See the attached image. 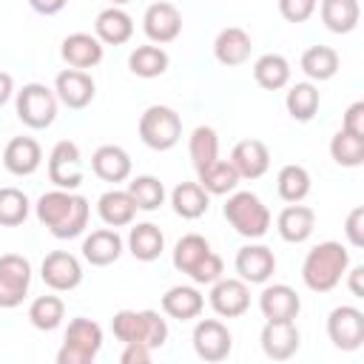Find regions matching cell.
I'll return each mask as SVG.
<instances>
[{"label": "cell", "mask_w": 364, "mask_h": 364, "mask_svg": "<svg viewBox=\"0 0 364 364\" xmlns=\"http://www.w3.org/2000/svg\"><path fill=\"white\" fill-rule=\"evenodd\" d=\"M54 94H57V100L65 108L80 111V108L91 105V100L97 94V85H94V80H91L88 71H82V68H65L54 80Z\"/></svg>", "instance_id": "16"}, {"label": "cell", "mask_w": 364, "mask_h": 364, "mask_svg": "<svg viewBox=\"0 0 364 364\" xmlns=\"http://www.w3.org/2000/svg\"><path fill=\"white\" fill-rule=\"evenodd\" d=\"M327 338L344 353L358 350L364 344V313L353 304L333 307L327 316Z\"/></svg>", "instance_id": "11"}, {"label": "cell", "mask_w": 364, "mask_h": 364, "mask_svg": "<svg viewBox=\"0 0 364 364\" xmlns=\"http://www.w3.org/2000/svg\"><path fill=\"white\" fill-rule=\"evenodd\" d=\"M341 128H344V131H350V134L364 136V102H361V100H355V102H353V105L344 111Z\"/></svg>", "instance_id": "46"}, {"label": "cell", "mask_w": 364, "mask_h": 364, "mask_svg": "<svg viewBox=\"0 0 364 364\" xmlns=\"http://www.w3.org/2000/svg\"><path fill=\"white\" fill-rule=\"evenodd\" d=\"M40 276H43L46 287H51L57 293H68V290L80 287V282H82V264L68 250H51V253H46V259L40 264Z\"/></svg>", "instance_id": "15"}, {"label": "cell", "mask_w": 364, "mask_h": 364, "mask_svg": "<svg viewBox=\"0 0 364 364\" xmlns=\"http://www.w3.org/2000/svg\"><path fill=\"white\" fill-rule=\"evenodd\" d=\"M330 156L341 168H361L364 165V136L350 131H336L330 139Z\"/></svg>", "instance_id": "39"}, {"label": "cell", "mask_w": 364, "mask_h": 364, "mask_svg": "<svg viewBox=\"0 0 364 364\" xmlns=\"http://www.w3.org/2000/svg\"><path fill=\"white\" fill-rule=\"evenodd\" d=\"M31 284V262L20 253H3L0 256V307L11 310L20 307L28 296Z\"/></svg>", "instance_id": "9"}, {"label": "cell", "mask_w": 364, "mask_h": 364, "mask_svg": "<svg viewBox=\"0 0 364 364\" xmlns=\"http://www.w3.org/2000/svg\"><path fill=\"white\" fill-rule=\"evenodd\" d=\"M259 310L267 321H296L301 299L290 284H264V290L259 293Z\"/></svg>", "instance_id": "19"}, {"label": "cell", "mask_w": 364, "mask_h": 364, "mask_svg": "<svg viewBox=\"0 0 364 364\" xmlns=\"http://www.w3.org/2000/svg\"><path fill=\"white\" fill-rule=\"evenodd\" d=\"M102 43L88 31H74L60 43V57L68 63V68H94L102 63Z\"/></svg>", "instance_id": "20"}, {"label": "cell", "mask_w": 364, "mask_h": 364, "mask_svg": "<svg viewBox=\"0 0 364 364\" xmlns=\"http://www.w3.org/2000/svg\"><path fill=\"white\" fill-rule=\"evenodd\" d=\"M65 3H68V0H28V6H31L37 14H46V17L60 14V11L65 9Z\"/></svg>", "instance_id": "49"}, {"label": "cell", "mask_w": 364, "mask_h": 364, "mask_svg": "<svg viewBox=\"0 0 364 364\" xmlns=\"http://www.w3.org/2000/svg\"><path fill=\"white\" fill-rule=\"evenodd\" d=\"M171 65V57L162 46L151 43V46H136L131 54H128V68L131 74L142 77V80H154V77H162Z\"/></svg>", "instance_id": "33"}, {"label": "cell", "mask_w": 364, "mask_h": 364, "mask_svg": "<svg viewBox=\"0 0 364 364\" xmlns=\"http://www.w3.org/2000/svg\"><path fill=\"white\" fill-rule=\"evenodd\" d=\"M344 276H347V287H350V293H353L355 299H361V296H364V267H361V264H355L353 270L347 267Z\"/></svg>", "instance_id": "48"}, {"label": "cell", "mask_w": 364, "mask_h": 364, "mask_svg": "<svg viewBox=\"0 0 364 364\" xmlns=\"http://www.w3.org/2000/svg\"><path fill=\"white\" fill-rule=\"evenodd\" d=\"M131 156L122 145H100L91 154V171L94 176H100L102 182H125L131 176Z\"/></svg>", "instance_id": "27"}, {"label": "cell", "mask_w": 364, "mask_h": 364, "mask_svg": "<svg viewBox=\"0 0 364 364\" xmlns=\"http://www.w3.org/2000/svg\"><path fill=\"white\" fill-rule=\"evenodd\" d=\"M151 353H154V350L145 347V344H125L119 361H122V364H148V361H151Z\"/></svg>", "instance_id": "47"}, {"label": "cell", "mask_w": 364, "mask_h": 364, "mask_svg": "<svg viewBox=\"0 0 364 364\" xmlns=\"http://www.w3.org/2000/svg\"><path fill=\"white\" fill-rule=\"evenodd\" d=\"M338 51L336 48H330V46H310L304 54H301V60H299V65H301V71L310 77V80H316V82H324V80H333L336 74H338Z\"/></svg>", "instance_id": "35"}, {"label": "cell", "mask_w": 364, "mask_h": 364, "mask_svg": "<svg viewBox=\"0 0 364 364\" xmlns=\"http://www.w3.org/2000/svg\"><path fill=\"white\" fill-rule=\"evenodd\" d=\"M347 267H350V250L341 242L327 239L307 250L301 262V282L313 293H330L341 284Z\"/></svg>", "instance_id": "2"}, {"label": "cell", "mask_w": 364, "mask_h": 364, "mask_svg": "<svg viewBox=\"0 0 364 364\" xmlns=\"http://www.w3.org/2000/svg\"><path fill=\"white\" fill-rule=\"evenodd\" d=\"M31 202L20 188H0V225L3 228H17L28 219Z\"/></svg>", "instance_id": "43"}, {"label": "cell", "mask_w": 364, "mask_h": 364, "mask_svg": "<svg viewBox=\"0 0 364 364\" xmlns=\"http://www.w3.org/2000/svg\"><path fill=\"white\" fill-rule=\"evenodd\" d=\"M136 131L151 151H171L182 139V119L171 105H148L139 114Z\"/></svg>", "instance_id": "7"}, {"label": "cell", "mask_w": 364, "mask_h": 364, "mask_svg": "<svg viewBox=\"0 0 364 364\" xmlns=\"http://www.w3.org/2000/svg\"><path fill=\"white\" fill-rule=\"evenodd\" d=\"M43 162V148L34 136H14L3 148V165L14 176H31Z\"/></svg>", "instance_id": "22"}, {"label": "cell", "mask_w": 364, "mask_h": 364, "mask_svg": "<svg viewBox=\"0 0 364 364\" xmlns=\"http://www.w3.org/2000/svg\"><path fill=\"white\" fill-rule=\"evenodd\" d=\"M250 51H253V40H250V34H247L245 28H239V26L222 28V31L216 34V40H213V57H216L222 65H228V68L247 63V60H250Z\"/></svg>", "instance_id": "26"}, {"label": "cell", "mask_w": 364, "mask_h": 364, "mask_svg": "<svg viewBox=\"0 0 364 364\" xmlns=\"http://www.w3.org/2000/svg\"><path fill=\"white\" fill-rule=\"evenodd\" d=\"M276 230L284 242L290 245H301L313 236L316 230V210L299 202H290L279 216H276Z\"/></svg>", "instance_id": "24"}, {"label": "cell", "mask_w": 364, "mask_h": 364, "mask_svg": "<svg viewBox=\"0 0 364 364\" xmlns=\"http://www.w3.org/2000/svg\"><path fill=\"white\" fill-rule=\"evenodd\" d=\"M228 162L236 168L239 179H259L270 168V151L262 139H242L233 145Z\"/></svg>", "instance_id": "21"}, {"label": "cell", "mask_w": 364, "mask_h": 364, "mask_svg": "<svg viewBox=\"0 0 364 364\" xmlns=\"http://www.w3.org/2000/svg\"><path fill=\"white\" fill-rule=\"evenodd\" d=\"M122 236L117 233V228H100L91 230L82 239V259L94 267H108L122 256Z\"/></svg>", "instance_id": "23"}, {"label": "cell", "mask_w": 364, "mask_h": 364, "mask_svg": "<svg viewBox=\"0 0 364 364\" xmlns=\"http://www.w3.org/2000/svg\"><path fill=\"white\" fill-rule=\"evenodd\" d=\"M48 179L54 188L77 191L82 185V154L71 139H60L48 154Z\"/></svg>", "instance_id": "10"}, {"label": "cell", "mask_w": 364, "mask_h": 364, "mask_svg": "<svg viewBox=\"0 0 364 364\" xmlns=\"http://www.w3.org/2000/svg\"><path fill=\"white\" fill-rule=\"evenodd\" d=\"M321 105V94L313 82H296L284 94V108L296 122H310Z\"/></svg>", "instance_id": "36"}, {"label": "cell", "mask_w": 364, "mask_h": 364, "mask_svg": "<svg viewBox=\"0 0 364 364\" xmlns=\"http://www.w3.org/2000/svg\"><path fill=\"white\" fill-rule=\"evenodd\" d=\"M97 213H100V219H102L108 228H125V225H131L134 216H136V202L131 199L128 191L111 188V191H105V193L97 199Z\"/></svg>", "instance_id": "29"}, {"label": "cell", "mask_w": 364, "mask_h": 364, "mask_svg": "<svg viewBox=\"0 0 364 364\" xmlns=\"http://www.w3.org/2000/svg\"><path fill=\"white\" fill-rule=\"evenodd\" d=\"M57 105H60V100H57L54 88L43 85V82H26L14 100L17 119L34 131L48 128L57 119Z\"/></svg>", "instance_id": "8"}, {"label": "cell", "mask_w": 364, "mask_h": 364, "mask_svg": "<svg viewBox=\"0 0 364 364\" xmlns=\"http://www.w3.org/2000/svg\"><path fill=\"white\" fill-rule=\"evenodd\" d=\"M262 350L267 358L273 361H287L299 353V344H301V333L296 327V321H264L262 327Z\"/></svg>", "instance_id": "18"}, {"label": "cell", "mask_w": 364, "mask_h": 364, "mask_svg": "<svg viewBox=\"0 0 364 364\" xmlns=\"http://www.w3.org/2000/svg\"><path fill=\"white\" fill-rule=\"evenodd\" d=\"M202 310H205V296L193 284H173L162 296V313L171 318L191 321V318H199Z\"/></svg>", "instance_id": "28"}, {"label": "cell", "mask_w": 364, "mask_h": 364, "mask_svg": "<svg viewBox=\"0 0 364 364\" xmlns=\"http://www.w3.org/2000/svg\"><path fill=\"white\" fill-rule=\"evenodd\" d=\"M310 171L304 168V165H296V162H290V165H284L282 171H279V176H276V191H279V196L290 205V202H301L307 193H310Z\"/></svg>", "instance_id": "40"}, {"label": "cell", "mask_w": 364, "mask_h": 364, "mask_svg": "<svg viewBox=\"0 0 364 364\" xmlns=\"http://www.w3.org/2000/svg\"><path fill=\"white\" fill-rule=\"evenodd\" d=\"M318 0H279V14L287 23H304L313 17Z\"/></svg>", "instance_id": "44"}, {"label": "cell", "mask_w": 364, "mask_h": 364, "mask_svg": "<svg viewBox=\"0 0 364 364\" xmlns=\"http://www.w3.org/2000/svg\"><path fill=\"white\" fill-rule=\"evenodd\" d=\"M171 205H173V213L176 216H182V219H199L210 208V193L199 182H179L171 191Z\"/></svg>", "instance_id": "32"}, {"label": "cell", "mask_w": 364, "mask_h": 364, "mask_svg": "<svg viewBox=\"0 0 364 364\" xmlns=\"http://www.w3.org/2000/svg\"><path fill=\"white\" fill-rule=\"evenodd\" d=\"M102 350V327L85 316L68 321L63 336V347L57 353V364H91Z\"/></svg>", "instance_id": "6"}, {"label": "cell", "mask_w": 364, "mask_h": 364, "mask_svg": "<svg viewBox=\"0 0 364 364\" xmlns=\"http://www.w3.org/2000/svg\"><path fill=\"white\" fill-rule=\"evenodd\" d=\"M318 11H321L324 28L333 34H350L361 20L358 0H321Z\"/></svg>", "instance_id": "31"}, {"label": "cell", "mask_w": 364, "mask_h": 364, "mask_svg": "<svg viewBox=\"0 0 364 364\" xmlns=\"http://www.w3.org/2000/svg\"><path fill=\"white\" fill-rule=\"evenodd\" d=\"M236 273L242 282L247 284H264L273 273H276V256L267 245H245L236 250V262H233Z\"/></svg>", "instance_id": "17"}, {"label": "cell", "mask_w": 364, "mask_h": 364, "mask_svg": "<svg viewBox=\"0 0 364 364\" xmlns=\"http://www.w3.org/2000/svg\"><path fill=\"white\" fill-rule=\"evenodd\" d=\"M34 213L40 219V225L54 236V239H74L88 228V216H91V205L82 193L77 191H46L37 205Z\"/></svg>", "instance_id": "1"}, {"label": "cell", "mask_w": 364, "mask_h": 364, "mask_svg": "<svg viewBox=\"0 0 364 364\" xmlns=\"http://www.w3.org/2000/svg\"><path fill=\"white\" fill-rule=\"evenodd\" d=\"M134 34V20L122 6H108L94 20V37L102 46H122Z\"/></svg>", "instance_id": "25"}, {"label": "cell", "mask_w": 364, "mask_h": 364, "mask_svg": "<svg viewBox=\"0 0 364 364\" xmlns=\"http://www.w3.org/2000/svg\"><path fill=\"white\" fill-rule=\"evenodd\" d=\"M173 267L193 284H213L225 273L222 256L210 250V242L199 233H188L173 245Z\"/></svg>", "instance_id": "3"}, {"label": "cell", "mask_w": 364, "mask_h": 364, "mask_svg": "<svg viewBox=\"0 0 364 364\" xmlns=\"http://www.w3.org/2000/svg\"><path fill=\"white\" fill-rule=\"evenodd\" d=\"M188 154L196 171H202L205 165L219 159V136L210 125H196L188 136Z\"/></svg>", "instance_id": "38"}, {"label": "cell", "mask_w": 364, "mask_h": 364, "mask_svg": "<svg viewBox=\"0 0 364 364\" xmlns=\"http://www.w3.org/2000/svg\"><path fill=\"white\" fill-rule=\"evenodd\" d=\"M125 191H128L131 199L136 202V210H156V208H162V202H165V185H162L156 176H151V173L134 176Z\"/></svg>", "instance_id": "42"}, {"label": "cell", "mask_w": 364, "mask_h": 364, "mask_svg": "<svg viewBox=\"0 0 364 364\" xmlns=\"http://www.w3.org/2000/svg\"><path fill=\"white\" fill-rule=\"evenodd\" d=\"M191 341H193L196 355L202 361H210V364L225 361L230 355V350H233V336H230V330L219 318H202V321H196Z\"/></svg>", "instance_id": "12"}, {"label": "cell", "mask_w": 364, "mask_h": 364, "mask_svg": "<svg viewBox=\"0 0 364 364\" xmlns=\"http://www.w3.org/2000/svg\"><path fill=\"white\" fill-rule=\"evenodd\" d=\"M142 31L156 46L173 43L182 34V11L168 0H156L142 14Z\"/></svg>", "instance_id": "14"}, {"label": "cell", "mask_w": 364, "mask_h": 364, "mask_svg": "<svg viewBox=\"0 0 364 364\" xmlns=\"http://www.w3.org/2000/svg\"><path fill=\"white\" fill-rule=\"evenodd\" d=\"M230 228L245 239H262L270 230V210L267 205L250 193V191H233L228 193V202L222 208Z\"/></svg>", "instance_id": "5"}, {"label": "cell", "mask_w": 364, "mask_h": 364, "mask_svg": "<svg viewBox=\"0 0 364 364\" xmlns=\"http://www.w3.org/2000/svg\"><path fill=\"white\" fill-rule=\"evenodd\" d=\"M111 330L122 344H145L159 350L168 341V321L156 310H119L111 318Z\"/></svg>", "instance_id": "4"}, {"label": "cell", "mask_w": 364, "mask_h": 364, "mask_svg": "<svg viewBox=\"0 0 364 364\" xmlns=\"http://www.w3.org/2000/svg\"><path fill=\"white\" fill-rule=\"evenodd\" d=\"M196 173H199V185H202L210 196H228V193H233L236 185H239V173H236V168H233L228 159H216V162L205 165V168L196 171Z\"/></svg>", "instance_id": "37"}, {"label": "cell", "mask_w": 364, "mask_h": 364, "mask_svg": "<svg viewBox=\"0 0 364 364\" xmlns=\"http://www.w3.org/2000/svg\"><path fill=\"white\" fill-rule=\"evenodd\" d=\"M111 6H125V3H131V0H108Z\"/></svg>", "instance_id": "51"}, {"label": "cell", "mask_w": 364, "mask_h": 364, "mask_svg": "<svg viewBox=\"0 0 364 364\" xmlns=\"http://www.w3.org/2000/svg\"><path fill=\"white\" fill-rule=\"evenodd\" d=\"M65 318V304L60 296H37L31 304H28V321L37 327V330H57Z\"/></svg>", "instance_id": "41"}, {"label": "cell", "mask_w": 364, "mask_h": 364, "mask_svg": "<svg viewBox=\"0 0 364 364\" xmlns=\"http://www.w3.org/2000/svg\"><path fill=\"white\" fill-rule=\"evenodd\" d=\"M11 94H14V80L9 71H0V108L11 100Z\"/></svg>", "instance_id": "50"}, {"label": "cell", "mask_w": 364, "mask_h": 364, "mask_svg": "<svg viewBox=\"0 0 364 364\" xmlns=\"http://www.w3.org/2000/svg\"><path fill=\"white\" fill-rule=\"evenodd\" d=\"M128 250L139 262H156L165 250V233L154 222H139L128 230Z\"/></svg>", "instance_id": "30"}, {"label": "cell", "mask_w": 364, "mask_h": 364, "mask_svg": "<svg viewBox=\"0 0 364 364\" xmlns=\"http://www.w3.org/2000/svg\"><path fill=\"white\" fill-rule=\"evenodd\" d=\"M344 236L353 247H364V208H353L347 213V222H344Z\"/></svg>", "instance_id": "45"}, {"label": "cell", "mask_w": 364, "mask_h": 364, "mask_svg": "<svg viewBox=\"0 0 364 364\" xmlns=\"http://www.w3.org/2000/svg\"><path fill=\"white\" fill-rule=\"evenodd\" d=\"M208 301H210V307H213L216 316H222V318H239V316H245L247 307H250V287H247V282H242L239 276H236V279L219 276V279L210 284Z\"/></svg>", "instance_id": "13"}, {"label": "cell", "mask_w": 364, "mask_h": 364, "mask_svg": "<svg viewBox=\"0 0 364 364\" xmlns=\"http://www.w3.org/2000/svg\"><path fill=\"white\" fill-rule=\"evenodd\" d=\"M253 80L264 88V91H279L290 82V63L284 54L267 51L253 63Z\"/></svg>", "instance_id": "34"}]
</instances>
